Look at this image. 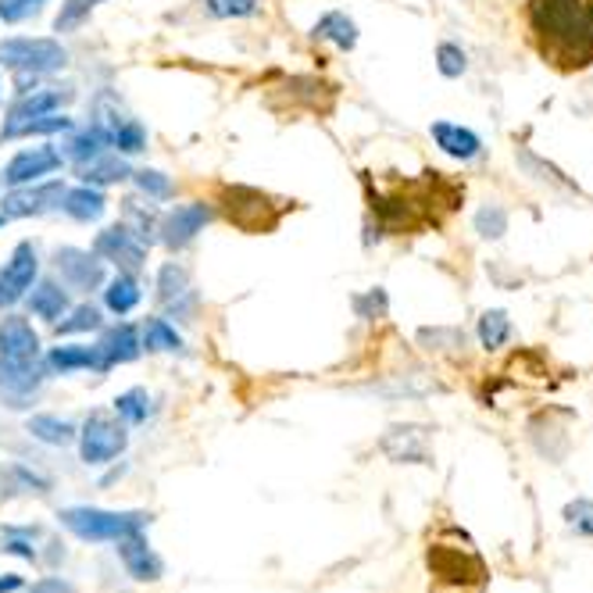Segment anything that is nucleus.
Listing matches in <instances>:
<instances>
[{
	"instance_id": "37",
	"label": "nucleus",
	"mask_w": 593,
	"mask_h": 593,
	"mask_svg": "<svg viewBox=\"0 0 593 593\" xmlns=\"http://www.w3.org/2000/svg\"><path fill=\"white\" fill-rule=\"evenodd\" d=\"M476 232L483 240H501L508 232V212L501 204H487L476 212Z\"/></svg>"
},
{
	"instance_id": "25",
	"label": "nucleus",
	"mask_w": 593,
	"mask_h": 593,
	"mask_svg": "<svg viewBox=\"0 0 593 593\" xmlns=\"http://www.w3.org/2000/svg\"><path fill=\"white\" fill-rule=\"evenodd\" d=\"M72 118L61 115V111H51V115H33L22 122H4L0 129V140H22V136H51V133H68Z\"/></svg>"
},
{
	"instance_id": "3",
	"label": "nucleus",
	"mask_w": 593,
	"mask_h": 593,
	"mask_svg": "<svg viewBox=\"0 0 593 593\" xmlns=\"http://www.w3.org/2000/svg\"><path fill=\"white\" fill-rule=\"evenodd\" d=\"M68 65V51L61 40H47V36H11L0 40V68H11L18 76H51Z\"/></svg>"
},
{
	"instance_id": "26",
	"label": "nucleus",
	"mask_w": 593,
	"mask_h": 593,
	"mask_svg": "<svg viewBox=\"0 0 593 593\" xmlns=\"http://www.w3.org/2000/svg\"><path fill=\"white\" fill-rule=\"evenodd\" d=\"M26 432L33 440L47 443V447H65V443L79 437L76 426H72L68 418H58V415H33L26 422Z\"/></svg>"
},
{
	"instance_id": "5",
	"label": "nucleus",
	"mask_w": 593,
	"mask_h": 593,
	"mask_svg": "<svg viewBox=\"0 0 593 593\" xmlns=\"http://www.w3.org/2000/svg\"><path fill=\"white\" fill-rule=\"evenodd\" d=\"M222 212L240 232H268L279 222L282 207L254 187H222Z\"/></svg>"
},
{
	"instance_id": "29",
	"label": "nucleus",
	"mask_w": 593,
	"mask_h": 593,
	"mask_svg": "<svg viewBox=\"0 0 593 593\" xmlns=\"http://www.w3.org/2000/svg\"><path fill=\"white\" fill-rule=\"evenodd\" d=\"M508 340H512V318H508V312H501V307L483 312V318H479V343H483V351H501Z\"/></svg>"
},
{
	"instance_id": "48",
	"label": "nucleus",
	"mask_w": 593,
	"mask_h": 593,
	"mask_svg": "<svg viewBox=\"0 0 593 593\" xmlns=\"http://www.w3.org/2000/svg\"><path fill=\"white\" fill-rule=\"evenodd\" d=\"M4 222H8V218H4V215H0V226H4Z\"/></svg>"
},
{
	"instance_id": "8",
	"label": "nucleus",
	"mask_w": 593,
	"mask_h": 593,
	"mask_svg": "<svg viewBox=\"0 0 593 593\" xmlns=\"http://www.w3.org/2000/svg\"><path fill=\"white\" fill-rule=\"evenodd\" d=\"M93 254L101 257V262L118 265V272L136 276L147 262V243L136 237L129 226H108L101 237L93 240Z\"/></svg>"
},
{
	"instance_id": "4",
	"label": "nucleus",
	"mask_w": 593,
	"mask_h": 593,
	"mask_svg": "<svg viewBox=\"0 0 593 593\" xmlns=\"http://www.w3.org/2000/svg\"><path fill=\"white\" fill-rule=\"evenodd\" d=\"M429 572L440 579L443 586H454V590H479L487 583V565L483 558L468 547H458V543H443L437 540L429 547Z\"/></svg>"
},
{
	"instance_id": "28",
	"label": "nucleus",
	"mask_w": 593,
	"mask_h": 593,
	"mask_svg": "<svg viewBox=\"0 0 593 593\" xmlns=\"http://www.w3.org/2000/svg\"><path fill=\"white\" fill-rule=\"evenodd\" d=\"M140 282H136L129 272H118L115 279L108 282V290H104V304H108V312L111 315H129L136 304H140Z\"/></svg>"
},
{
	"instance_id": "15",
	"label": "nucleus",
	"mask_w": 593,
	"mask_h": 593,
	"mask_svg": "<svg viewBox=\"0 0 593 593\" xmlns=\"http://www.w3.org/2000/svg\"><path fill=\"white\" fill-rule=\"evenodd\" d=\"M118 543V558H122V568L136 579V583H154V579H162L165 572V565L162 558L151 551V543L143 540V529L140 533H129V537H122L115 540Z\"/></svg>"
},
{
	"instance_id": "27",
	"label": "nucleus",
	"mask_w": 593,
	"mask_h": 593,
	"mask_svg": "<svg viewBox=\"0 0 593 593\" xmlns=\"http://www.w3.org/2000/svg\"><path fill=\"white\" fill-rule=\"evenodd\" d=\"M312 36H315V40L337 43L340 51H354V43H357V26H354V18L343 15V11H329V15H323V18L315 22Z\"/></svg>"
},
{
	"instance_id": "18",
	"label": "nucleus",
	"mask_w": 593,
	"mask_h": 593,
	"mask_svg": "<svg viewBox=\"0 0 593 593\" xmlns=\"http://www.w3.org/2000/svg\"><path fill=\"white\" fill-rule=\"evenodd\" d=\"M72 101V90H58V86H47V90H18L15 104L8 108L4 122H22L33 115H51V111H61V104Z\"/></svg>"
},
{
	"instance_id": "6",
	"label": "nucleus",
	"mask_w": 593,
	"mask_h": 593,
	"mask_svg": "<svg viewBox=\"0 0 593 593\" xmlns=\"http://www.w3.org/2000/svg\"><path fill=\"white\" fill-rule=\"evenodd\" d=\"M129 443L126 426H118L115 418L104 412H93L86 418V426L79 432V454L86 465H108L115 462Z\"/></svg>"
},
{
	"instance_id": "41",
	"label": "nucleus",
	"mask_w": 593,
	"mask_h": 593,
	"mask_svg": "<svg viewBox=\"0 0 593 593\" xmlns=\"http://www.w3.org/2000/svg\"><path fill=\"white\" fill-rule=\"evenodd\" d=\"M86 329H101V312L93 304L76 307L65 323H58V337H68V332H86Z\"/></svg>"
},
{
	"instance_id": "14",
	"label": "nucleus",
	"mask_w": 593,
	"mask_h": 593,
	"mask_svg": "<svg viewBox=\"0 0 593 593\" xmlns=\"http://www.w3.org/2000/svg\"><path fill=\"white\" fill-rule=\"evenodd\" d=\"M43 382L40 362H4L0 357V398L8 401V407H29Z\"/></svg>"
},
{
	"instance_id": "23",
	"label": "nucleus",
	"mask_w": 593,
	"mask_h": 593,
	"mask_svg": "<svg viewBox=\"0 0 593 593\" xmlns=\"http://www.w3.org/2000/svg\"><path fill=\"white\" fill-rule=\"evenodd\" d=\"M157 301L172 312H182L190 301V272L176 262L162 265V272H157Z\"/></svg>"
},
{
	"instance_id": "44",
	"label": "nucleus",
	"mask_w": 593,
	"mask_h": 593,
	"mask_svg": "<svg viewBox=\"0 0 593 593\" xmlns=\"http://www.w3.org/2000/svg\"><path fill=\"white\" fill-rule=\"evenodd\" d=\"M29 593H76V586L61 576H47V579H40V583H33Z\"/></svg>"
},
{
	"instance_id": "40",
	"label": "nucleus",
	"mask_w": 593,
	"mask_h": 593,
	"mask_svg": "<svg viewBox=\"0 0 593 593\" xmlns=\"http://www.w3.org/2000/svg\"><path fill=\"white\" fill-rule=\"evenodd\" d=\"M437 68H440V76H447V79H458L462 72L468 68V58L458 43H440L437 47Z\"/></svg>"
},
{
	"instance_id": "36",
	"label": "nucleus",
	"mask_w": 593,
	"mask_h": 593,
	"mask_svg": "<svg viewBox=\"0 0 593 593\" xmlns=\"http://www.w3.org/2000/svg\"><path fill=\"white\" fill-rule=\"evenodd\" d=\"M133 182L140 187L143 197H151V201H168V197L176 193V187H172V179L165 176V172H157V168H140V172H133Z\"/></svg>"
},
{
	"instance_id": "38",
	"label": "nucleus",
	"mask_w": 593,
	"mask_h": 593,
	"mask_svg": "<svg viewBox=\"0 0 593 593\" xmlns=\"http://www.w3.org/2000/svg\"><path fill=\"white\" fill-rule=\"evenodd\" d=\"M565 526L579 537H593V501L579 497L565 504Z\"/></svg>"
},
{
	"instance_id": "10",
	"label": "nucleus",
	"mask_w": 593,
	"mask_h": 593,
	"mask_svg": "<svg viewBox=\"0 0 593 593\" xmlns=\"http://www.w3.org/2000/svg\"><path fill=\"white\" fill-rule=\"evenodd\" d=\"M54 268L68 290L90 293L104 287V262L90 251H79V247H58Z\"/></svg>"
},
{
	"instance_id": "34",
	"label": "nucleus",
	"mask_w": 593,
	"mask_h": 593,
	"mask_svg": "<svg viewBox=\"0 0 593 593\" xmlns=\"http://www.w3.org/2000/svg\"><path fill=\"white\" fill-rule=\"evenodd\" d=\"M122 226H129L143 243H151L157 232V215L154 207H147L140 201H126V222H122Z\"/></svg>"
},
{
	"instance_id": "13",
	"label": "nucleus",
	"mask_w": 593,
	"mask_h": 593,
	"mask_svg": "<svg viewBox=\"0 0 593 593\" xmlns=\"http://www.w3.org/2000/svg\"><path fill=\"white\" fill-rule=\"evenodd\" d=\"M65 154L54 151V147H33V151H22L8 162V168L0 172V182L8 187H26V182H40L43 176L61 168Z\"/></svg>"
},
{
	"instance_id": "47",
	"label": "nucleus",
	"mask_w": 593,
	"mask_h": 593,
	"mask_svg": "<svg viewBox=\"0 0 593 593\" xmlns=\"http://www.w3.org/2000/svg\"><path fill=\"white\" fill-rule=\"evenodd\" d=\"M18 586H22L18 576H4V579H0V593H15Z\"/></svg>"
},
{
	"instance_id": "32",
	"label": "nucleus",
	"mask_w": 593,
	"mask_h": 593,
	"mask_svg": "<svg viewBox=\"0 0 593 593\" xmlns=\"http://www.w3.org/2000/svg\"><path fill=\"white\" fill-rule=\"evenodd\" d=\"M418 343L426 351L437 354H465V332L462 329H422L418 332Z\"/></svg>"
},
{
	"instance_id": "35",
	"label": "nucleus",
	"mask_w": 593,
	"mask_h": 593,
	"mask_svg": "<svg viewBox=\"0 0 593 593\" xmlns=\"http://www.w3.org/2000/svg\"><path fill=\"white\" fill-rule=\"evenodd\" d=\"M97 4H104V0H65L58 11V18H54V29L58 33H76L86 18H90V11Z\"/></svg>"
},
{
	"instance_id": "16",
	"label": "nucleus",
	"mask_w": 593,
	"mask_h": 593,
	"mask_svg": "<svg viewBox=\"0 0 593 593\" xmlns=\"http://www.w3.org/2000/svg\"><path fill=\"white\" fill-rule=\"evenodd\" d=\"M0 357L4 362H40V337L29 326V318L8 315L0 323Z\"/></svg>"
},
{
	"instance_id": "43",
	"label": "nucleus",
	"mask_w": 593,
	"mask_h": 593,
	"mask_svg": "<svg viewBox=\"0 0 593 593\" xmlns=\"http://www.w3.org/2000/svg\"><path fill=\"white\" fill-rule=\"evenodd\" d=\"M354 312H357V318H382L387 315V293L368 290L362 296H354Z\"/></svg>"
},
{
	"instance_id": "11",
	"label": "nucleus",
	"mask_w": 593,
	"mask_h": 593,
	"mask_svg": "<svg viewBox=\"0 0 593 593\" xmlns=\"http://www.w3.org/2000/svg\"><path fill=\"white\" fill-rule=\"evenodd\" d=\"M379 451L398 465H429V429L415 422H398L382 432Z\"/></svg>"
},
{
	"instance_id": "1",
	"label": "nucleus",
	"mask_w": 593,
	"mask_h": 593,
	"mask_svg": "<svg viewBox=\"0 0 593 593\" xmlns=\"http://www.w3.org/2000/svg\"><path fill=\"white\" fill-rule=\"evenodd\" d=\"M526 22L540 58L554 68L593 65V0H529Z\"/></svg>"
},
{
	"instance_id": "22",
	"label": "nucleus",
	"mask_w": 593,
	"mask_h": 593,
	"mask_svg": "<svg viewBox=\"0 0 593 593\" xmlns=\"http://www.w3.org/2000/svg\"><path fill=\"white\" fill-rule=\"evenodd\" d=\"M47 368L61 376L83 373V368H101V351H97V343L93 348H86V343H65V348H54L47 354Z\"/></svg>"
},
{
	"instance_id": "17",
	"label": "nucleus",
	"mask_w": 593,
	"mask_h": 593,
	"mask_svg": "<svg viewBox=\"0 0 593 593\" xmlns=\"http://www.w3.org/2000/svg\"><path fill=\"white\" fill-rule=\"evenodd\" d=\"M97 351H101V373H108V368H115V365H126V362H136L143 351V343H140V332H136L129 323H122V326H111L101 343H97Z\"/></svg>"
},
{
	"instance_id": "42",
	"label": "nucleus",
	"mask_w": 593,
	"mask_h": 593,
	"mask_svg": "<svg viewBox=\"0 0 593 593\" xmlns=\"http://www.w3.org/2000/svg\"><path fill=\"white\" fill-rule=\"evenodd\" d=\"M47 4V0H0V18L4 22H26L33 15H40V8Z\"/></svg>"
},
{
	"instance_id": "31",
	"label": "nucleus",
	"mask_w": 593,
	"mask_h": 593,
	"mask_svg": "<svg viewBox=\"0 0 593 593\" xmlns=\"http://www.w3.org/2000/svg\"><path fill=\"white\" fill-rule=\"evenodd\" d=\"M104 147H108V133H104V129H101V126H97V122H93L90 129H83V133H76V136H72V140L65 143V154L72 157V162H86V157L101 154Z\"/></svg>"
},
{
	"instance_id": "12",
	"label": "nucleus",
	"mask_w": 593,
	"mask_h": 593,
	"mask_svg": "<svg viewBox=\"0 0 593 593\" xmlns=\"http://www.w3.org/2000/svg\"><path fill=\"white\" fill-rule=\"evenodd\" d=\"M207 222H212V207L204 201H190V204L172 207V212L157 222V232H162V243L168 251H182V247H190L197 240V232H201Z\"/></svg>"
},
{
	"instance_id": "20",
	"label": "nucleus",
	"mask_w": 593,
	"mask_h": 593,
	"mask_svg": "<svg viewBox=\"0 0 593 593\" xmlns=\"http://www.w3.org/2000/svg\"><path fill=\"white\" fill-rule=\"evenodd\" d=\"M133 172L129 165L122 162V154H93V157H86V162H79V179L86 182V187H111V182H122V179H129Z\"/></svg>"
},
{
	"instance_id": "21",
	"label": "nucleus",
	"mask_w": 593,
	"mask_h": 593,
	"mask_svg": "<svg viewBox=\"0 0 593 593\" xmlns=\"http://www.w3.org/2000/svg\"><path fill=\"white\" fill-rule=\"evenodd\" d=\"M26 296H29V312L36 318H43V323H58V318L68 315V293L54 279H43L40 287H36L33 293H26Z\"/></svg>"
},
{
	"instance_id": "2",
	"label": "nucleus",
	"mask_w": 593,
	"mask_h": 593,
	"mask_svg": "<svg viewBox=\"0 0 593 593\" xmlns=\"http://www.w3.org/2000/svg\"><path fill=\"white\" fill-rule=\"evenodd\" d=\"M58 518L72 537H79L86 543L122 540L129 533H140L143 526H151V515L147 512H104V508H86V504L65 508Z\"/></svg>"
},
{
	"instance_id": "45",
	"label": "nucleus",
	"mask_w": 593,
	"mask_h": 593,
	"mask_svg": "<svg viewBox=\"0 0 593 593\" xmlns=\"http://www.w3.org/2000/svg\"><path fill=\"white\" fill-rule=\"evenodd\" d=\"M15 476L22 479V483H26V487H36V493H47V490H51V483H47V479H40V476H36V472H29V468H15Z\"/></svg>"
},
{
	"instance_id": "9",
	"label": "nucleus",
	"mask_w": 593,
	"mask_h": 593,
	"mask_svg": "<svg viewBox=\"0 0 593 593\" xmlns=\"http://www.w3.org/2000/svg\"><path fill=\"white\" fill-rule=\"evenodd\" d=\"M36 272H40V257H36V247L26 240L15 247L11 262L0 268V312L4 307H15L18 301H26V293L33 290Z\"/></svg>"
},
{
	"instance_id": "46",
	"label": "nucleus",
	"mask_w": 593,
	"mask_h": 593,
	"mask_svg": "<svg viewBox=\"0 0 593 593\" xmlns=\"http://www.w3.org/2000/svg\"><path fill=\"white\" fill-rule=\"evenodd\" d=\"M4 551H8V554H18V558H26V562L36 558V551L29 547V543H22V540H8V543H4Z\"/></svg>"
},
{
	"instance_id": "39",
	"label": "nucleus",
	"mask_w": 593,
	"mask_h": 593,
	"mask_svg": "<svg viewBox=\"0 0 593 593\" xmlns=\"http://www.w3.org/2000/svg\"><path fill=\"white\" fill-rule=\"evenodd\" d=\"M204 8L212 11L215 18H251L257 15L262 0H204Z\"/></svg>"
},
{
	"instance_id": "19",
	"label": "nucleus",
	"mask_w": 593,
	"mask_h": 593,
	"mask_svg": "<svg viewBox=\"0 0 593 593\" xmlns=\"http://www.w3.org/2000/svg\"><path fill=\"white\" fill-rule=\"evenodd\" d=\"M432 140H437V147L443 154L458 157V162H472V157H479V151H483V140L465 129V126H454V122H432Z\"/></svg>"
},
{
	"instance_id": "30",
	"label": "nucleus",
	"mask_w": 593,
	"mask_h": 593,
	"mask_svg": "<svg viewBox=\"0 0 593 593\" xmlns=\"http://www.w3.org/2000/svg\"><path fill=\"white\" fill-rule=\"evenodd\" d=\"M140 343H143L147 351H154V354H168V351H179L182 348V337L176 332V326L165 323V318H147Z\"/></svg>"
},
{
	"instance_id": "7",
	"label": "nucleus",
	"mask_w": 593,
	"mask_h": 593,
	"mask_svg": "<svg viewBox=\"0 0 593 593\" xmlns=\"http://www.w3.org/2000/svg\"><path fill=\"white\" fill-rule=\"evenodd\" d=\"M61 197H65V182H26V187H11V193H4L0 201V212L4 218H33V215H47L58 212Z\"/></svg>"
},
{
	"instance_id": "24",
	"label": "nucleus",
	"mask_w": 593,
	"mask_h": 593,
	"mask_svg": "<svg viewBox=\"0 0 593 593\" xmlns=\"http://www.w3.org/2000/svg\"><path fill=\"white\" fill-rule=\"evenodd\" d=\"M61 212L76 222H97L108 212V201L97 187H86L83 182L76 190H65V197H61Z\"/></svg>"
},
{
	"instance_id": "33",
	"label": "nucleus",
	"mask_w": 593,
	"mask_h": 593,
	"mask_svg": "<svg viewBox=\"0 0 593 593\" xmlns=\"http://www.w3.org/2000/svg\"><path fill=\"white\" fill-rule=\"evenodd\" d=\"M147 412H151V398H147V390H126V393H118L115 398V415L122 418V422H129V426H140Z\"/></svg>"
}]
</instances>
